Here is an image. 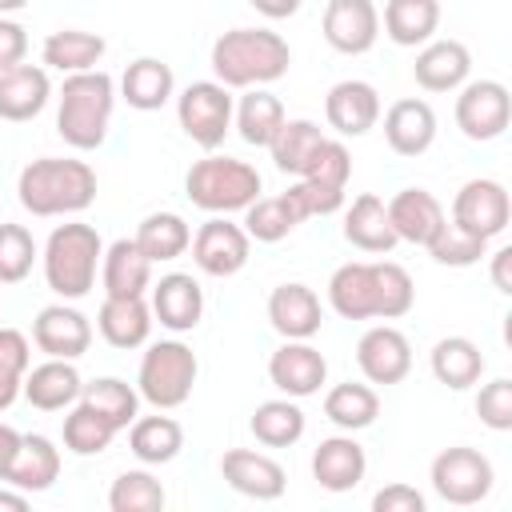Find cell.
<instances>
[{
  "instance_id": "obj_1",
  "label": "cell",
  "mask_w": 512,
  "mask_h": 512,
  "mask_svg": "<svg viewBox=\"0 0 512 512\" xmlns=\"http://www.w3.org/2000/svg\"><path fill=\"white\" fill-rule=\"evenodd\" d=\"M292 64L288 44L268 28H232L212 44V72L224 88H252L280 80Z\"/></svg>"
},
{
  "instance_id": "obj_2",
  "label": "cell",
  "mask_w": 512,
  "mask_h": 512,
  "mask_svg": "<svg viewBox=\"0 0 512 512\" xmlns=\"http://www.w3.org/2000/svg\"><path fill=\"white\" fill-rule=\"evenodd\" d=\"M20 204L32 216H60V212H80L96 200V172L84 160H60L44 156L32 160L20 172Z\"/></svg>"
},
{
  "instance_id": "obj_3",
  "label": "cell",
  "mask_w": 512,
  "mask_h": 512,
  "mask_svg": "<svg viewBox=\"0 0 512 512\" xmlns=\"http://www.w3.org/2000/svg\"><path fill=\"white\" fill-rule=\"evenodd\" d=\"M108 116H112V76L92 68L72 72L60 88V112H56L60 136L80 152L100 148L108 132Z\"/></svg>"
},
{
  "instance_id": "obj_4",
  "label": "cell",
  "mask_w": 512,
  "mask_h": 512,
  "mask_svg": "<svg viewBox=\"0 0 512 512\" xmlns=\"http://www.w3.org/2000/svg\"><path fill=\"white\" fill-rule=\"evenodd\" d=\"M104 256V244L92 224H60L48 236L44 248V276L48 288L60 296H84L96 280V260Z\"/></svg>"
},
{
  "instance_id": "obj_5",
  "label": "cell",
  "mask_w": 512,
  "mask_h": 512,
  "mask_svg": "<svg viewBox=\"0 0 512 512\" xmlns=\"http://www.w3.org/2000/svg\"><path fill=\"white\" fill-rule=\"evenodd\" d=\"M184 188H188V200L200 204L204 212H236L256 200L260 172L232 156H208L188 168Z\"/></svg>"
},
{
  "instance_id": "obj_6",
  "label": "cell",
  "mask_w": 512,
  "mask_h": 512,
  "mask_svg": "<svg viewBox=\"0 0 512 512\" xmlns=\"http://www.w3.org/2000/svg\"><path fill=\"white\" fill-rule=\"evenodd\" d=\"M196 384V356L180 340H160L140 360V396L156 408H176Z\"/></svg>"
},
{
  "instance_id": "obj_7",
  "label": "cell",
  "mask_w": 512,
  "mask_h": 512,
  "mask_svg": "<svg viewBox=\"0 0 512 512\" xmlns=\"http://www.w3.org/2000/svg\"><path fill=\"white\" fill-rule=\"evenodd\" d=\"M176 116H180V128L200 148H216V144H224V132L232 124V96L220 80H192L180 92Z\"/></svg>"
},
{
  "instance_id": "obj_8",
  "label": "cell",
  "mask_w": 512,
  "mask_h": 512,
  "mask_svg": "<svg viewBox=\"0 0 512 512\" xmlns=\"http://www.w3.org/2000/svg\"><path fill=\"white\" fill-rule=\"evenodd\" d=\"M432 484L448 504H476L492 488V464L476 448H444L432 460Z\"/></svg>"
},
{
  "instance_id": "obj_9",
  "label": "cell",
  "mask_w": 512,
  "mask_h": 512,
  "mask_svg": "<svg viewBox=\"0 0 512 512\" xmlns=\"http://www.w3.org/2000/svg\"><path fill=\"white\" fill-rule=\"evenodd\" d=\"M512 96L500 80H472L456 96V124L468 140H496L508 128Z\"/></svg>"
},
{
  "instance_id": "obj_10",
  "label": "cell",
  "mask_w": 512,
  "mask_h": 512,
  "mask_svg": "<svg viewBox=\"0 0 512 512\" xmlns=\"http://www.w3.org/2000/svg\"><path fill=\"white\" fill-rule=\"evenodd\" d=\"M508 216H512V204H508L504 184H496V180H468L452 200V224H460L484 240L504 232Z\"/></svg>"
},
{
  "instance_id": "obj_11",
  "label": "cell",
  "mask_w": 512,
  "mask_h": 512,
  "mask_svg": "<svg viewBox=\"0 0 512 512\" xmlns=\"http://www.w3.org/2000/svg\"><path fill=\"white\" fill-rule=\"evenodd\" d=\"M356 360H360V372L372 380V384H396L408 376L412 368V348H408V336L400 328H368L356 344Z\"/></svg>"
},
{
  "instance_id": "obj_12",
  "label": "cell",
  "mask_w": 512,
  "mask_h": 512,
  "mask_svg": "<svg viewBox=\"0 0 512 512\" xmlns=\"http://www.w3.org/2000/svg\"><path fill=\"white\" fill-rule=\"evenodd\" d=\"M376 28H380V12L372 0H328L324 8V40L344 56L368 52Z\"/></svg>"
},
{
  "instance_id": "obj_13",
  "label": "cell",
  "mask_w": 512,
  "mask_h": 512,
  "mask_svg": "<svg viewBox=\"0 0 512 512\" xmlns=\"http://www.w3.org/2000/svg\"><path fill=\"white\" fill-rule=\"evenodd\" d=\"M248 232L240 224L228 220H208L200 224V232L192 236V256L208 276H232L244 268L248 260Z\"/></svg>"
},
{
  "instance_id": "obj_14",
  "label": "cell",
  "mask_w": 512,
  "mask_h": 512,
  "mask_svg": "<svg viewBox=\"0 0 512 512\" xmlns=\"http://www.w3.org/2000/svg\"><path fill=\"white\" fill-rule=\"evenodd\" d=\"M32 340H36L40 352L60 356V360H72V356L88 352L92 328H88V320H84L76 308L48 304V308H40V316L32 320Z\"/></svg>"
},
{
  "instance_id": "obj_15",
  "label": "cell",
  "mask_w": 512,
  "mask_h": 512,
  "mask_svg": "<svg viewBox=\"0 0 512 512\" xmlns=\"http://www.w3.org/2000/svg\"><path fill=\"white\" fill-rule=\"evenodd\" d=\"M268 376H272V384H276L280 392H288V396H312V392L324 384L328 364H324V356H320L312 344L288 340L284 348L272 352Z\"/></svg>"
},
{
  "instance_id": "obj_16",
  "label": "cell",
  "mask_w": 512,
  "mask_h": 512,
  "mask_svg": "<svg viewBox=\"0 0 512 512\" xmlns=\"http://www.w3.org/2000/svg\"><path fill=\"white\" fill-rule=\"evenodd\" d=\"M324 116L340 136H360L380 116V96L368 80H340L324 100Z\"/></svg>"
},
{
  "instance_id": "obj_17",
  "label": "cell",
  "mask_w": 512,
  "mask_h": 512,
  "mask_svg": "<svg viewBox=\"0 0 512 512\" xmlns=\"http://www.w3.org/2000/svg\"><path fill=\"white\" fill-rule=\"evenodd\" d=\"M384 208H388V224L396 240H408V244H428L432 232L444 224V208L428 188H404Z\"/></svg>"
},
{
  "instance_id": "obj_18",
  "label": "cell",
  "mask_w": 512,
  "mask_h": 512,
  "mask_svg": "<svg viewBox=\"0 0 512 512\" xmlns=\"http://www.w3.org/2000/svg\"><path fill=\"white\" fill-rule=\"evenodd\" d=\"M220 472H224V480H228L236 492L256 496V500H276V496L284 492V484H288V480H284V468H280L272 456L248 452V448L224 452Z\"/></svg>"
},
{
  "instance_id": "obj_19",
  "label": "cell",
  "mask_w": 512,
  "mask_h": 512,
  "mask_svg": "<svg viewBox=\"0 0 512 512\" xmlns=\"http://www.w3.org/2000/svg\"><path fill=\"white\" fill-rule=\"evenodd\" d=\"M436 136V112L416 100V96H404L396 100L388 112H384V140L392 152L400 156H420Z\"/></svg>"
},
{
  "instance_id": "obj_20",
  "label": "cell",
  "mask_w": 512,
  "mask_h": 512,
  "mask_svg": "<svg viewBox=\"0 0 512 512\" xmlns=\"http://www.w3.org/2000/svg\"><path fill=\"white\" fill-rule=\"evenodd\" d=\"M320 300L308 284H276L268 296V320L288 340H308L320 328Z\"/></svg>"
},
{
  "instance_id": "obj_21",
  "label": "cell",
  "mask_w": 512,
  "mask_h": 512,
  "mask_svg": "<svg viewBox=\"0 0 512 512\" xmlns=\"http://www.w3.org/2000/svg\"><path fill=\"white\" fill-rule=\"evenodd\" d=\"M364 448L352 436H328L320 440V448L312 452V476L320 480V488L328 492H348L364 480Z\"/></svg>"
},
{
  "instance_id": "obj_22",
  "label": "cell",
  "mask_w": 512,
  "mask_h": 512,
  "mask_svg": "<svg viewBox=\"0 0 512 512\" xmlns=\"http://www.w3.org/2000/svg\"><path fill=\"white\" fill-rule=\"evenodd\" d=\"M152 312L160 316V324H168L176 332H188V328L200 324L204 292L188 272H172L152 288Z\"/></svg>"
},
{
  "instance_id": "obj_23",
  "label": "cell",
  "mask_w": 512,
  "mask_h": 512,
  "mask_svg": "<svg viewBox=\"0 0 512 512\" xmlns=\"http://www.w3.org/2000/svg\"><path fill=\"white\" fill-rule=\"evenodd\" d=\"M48 104V72L36 64H16L0 72V116L4 120H32Z\"/></svg>"
},
{
  "instance_id": "obj_24",
  "label": "cell",
  "mask_w": 512,
  "mask_h": 512,
  "mask_svg": "<svg viewBox=\"0 0 512 512\" xmlns=\"http://www.w3.org/2000/svg\"><path fill=\"white\" fill-rule=\"evenodd\" d=\"M468 68H472V56H468V48L460 40H436L416 56L412 76L428 92H448L468 76Z\"/></svg>"
},
{
  "instance_id": "obj_25",
  "label": "cell",
  "mask_w": 512,
  "mask_h": 512,
  "mask_svg": "<svg viewBox=\"0 0 512 512\" xmlns=\"http://www.w3.org/2000/svg\"><path fill=\"white\" fill-rule=\"evenodd\" d=\"M152 328V308L144 296H104L100 304V332L116 348H136L148 340Z\"/></svg>"
},
{
  "instance_id": "obj_26",
  "label": "cell",
  "mask_w": 512,
  "mask_h": 512,
  "mask_svg": "<svg viewBox=\"0 0 512 512\" xmlns=\"http://www.w3.org/2000/svg\"><path fill=\"white\" fill-rule=\"evenodd\" d=\"M24 396H28L32 408L56 412V408H64V404H72V400L80 396V372H76L68 360L52 356V360H44V364H36V368L28 372Z\"/></svg>"
},
{
  "instance_id": "obj_27",
  "label": "cell",
  "mask_w": 512,
  "mask_h": 512,
  "mask_svg": "<svg viewBox=\"0 0 512 512\" xmlns=\"http://www.w3.org/2000/svg\"><path fill=\"white\" fill-rule=\"evenodd\" d=\"M152 276V260L136 240H112L104 252V292L108 296H144Z\"/></svg>"
},
{
  "instance_id": "obj_28",
  "label": "cell",
  "mask_w": 512,
  "mask_h": 512,
  "mask_svg": "<svg viewBox=\"0 0 512 512\" xmlns=\"http://www.w3.org/2000/svg\"><path fill=\"white\" fill-rule=\"evenodd\" d=\"M60 472V452L52 448L48 436H20L16 460L8 468V484H16L20 492H44Z\"/></svg>"
},
{
  "instance_id": "obj_29",
  "label": "cell",
  "mask_w": 512,
  "mask_h": 512,
  "mask_svg": "<svg viewBox=\"0 0 512 512\" xmlns=\"http://www.w3.org/2000/svg\"><path fill=\"white\" fill-rule=\"evenodd\" d=\"M328 296H332V308L348 320H364V316H376V292H372V264L364 260H352V264H340L328 280Z\"/></svg>"
},
{
  "instance_id": "obj_30",
  "label": "cell",
  "mask_w": 512,
  "mask_h": 512,
  "mask_svg": "<svg viewBox=\"0 0 512 512\" xmlns=\"http://www.w3.org/2000/svg\"><path fill=\"white\" fill-rule=\"evenodd\" d=\"M344 236H348L356 248H364V252H388V248L396 244V232H392V224H388L384 200L372 196V192L356 196L352 208H348V220H344Z\"/></svg>"
},
{
  "instance_id": "obj_31",
  "label": "cell",
  "mask_w": 512,
  "mask_h": 512,
  "mask_svg": "<svg viewBox=\"0 0 512 512\" xmlns=\"http://www.w3.org/2000/svg\"><path fill=\"white\" fill-rule=\"evenodd\" d=\"M120 88H124V100L132 108L152 112V108H160L172 96V68L164 60H156V56H140V60H132L124 68Z\"/></svg>"
},
{
  "instance_id": "obj_32",
  "label": "cell",
  "mask_w": 512,
  "mask_h": 512,
  "mask_svg": "<svg viewBox=\"0 0 512 512\" xmlns=\"http://www.w3.org/2000/svg\"><path fill=\"white\" fill-rule=\"evenodd\" d=\"M432 372H436V380L448 384V388H468V384L480 380L484 356H480V348H476L468 336H444V340H436V348H432Z\"/></svg>"
},
{
  "instance_id": "obj_33",
  "label": "cell",
  "mask_w": 512,
  "mask_h": 512,
  "mask_svg": "<svg viewBox=\"0 0 512 512\" xmlns=\"http://www.w3.org/2000/svg\"><path fill=\"white\" fill-rule=\"evenodd\" d=\"M440 24V4L436 0H388L384 4V32L412 48V44H424Z\"/></svg>"
},
{
  "instance_id": "obj_34",
  "label": "cell",
  "mask_w": 512,
  "mask_h": 512,
  "mask_svg": "<svg viewBox=\"0 0 512 512\" xmlns=\"http://www.w3.org/2000/svg\"><path fill=\"white\" fill-rule=\"evenodd\" d=\"M104 56V36L80 32V28H60L44 40V64L60 72H88Z\"/></svg>"
},
{
  "instance_id": "obj_35",
  "label": "cell",
  "mask_w": 512,
  "mask_h": 512,
  "mask_svg": "<svg viewBox=\"0 0 512 512\" xmlns=\"http://www.w3.org/2000/svg\"><path fill=\"white\" fill-rule=\"evenodd\" d=\"M132 240H136L140 252L156 264V260H176V256L192 244V232H188V224H184L176 212H152V216L140 220V228H136Z\"/></svg>"
},
{
  "instance_id": "obj_36",
  "label": "cell",
  "mask_w": 512,
  "mask_h": 512,
  "mask_svg": "<svg viewBox=\"0 0 512 512\" xmlns=\"http://www.w3.org/2000/svg\"><path fill=\"white\" fill-rule=\"evenodd\" d=\"M376 412H380L376 392H372L368 384H356V380H344V384H336V388L324 396V416H328L332 424L348 428V432L368 428V424L376 420Z\"/></svg>"
},
{
  "instance_id": "obj_37",
  "label": "cell",
  "mask_w": 512,
  "mask_h": 512,
  "mask_svg": "<svg viewBox=\"0 0 512 512\" xmlns=\"http://www.w3.org/2000/svg\"><path fill=\"white\" fill-rule=\"evenodd\" d=\"M132 452L140 456V460H148V464H164V460H172L176 452H180V444H184V428L172 420V416H144V420H136L132 424Z\"/></svg>"
},
{
  "instance_id": "obj_38",
  "label": "cell",
  "mask_w": 512,
  "mask_h": 512,
  "mask_svg": "<svg viewBox=\"0 0 512 512\" xmlns=\"http://www.w3.org/2000/svg\"><path fill=\"white\" fill-rule=\"evenodd\" d=\"M320 140H324V136H320V128H316L312 120H284V124L276 128V136L268 140V148H272V160H276L280 172L300 176V168L308 164V156H312V148H316Z\"/></svg>"
},
{
  "instance_id": "obj_39",
  "label": "cell",
  "mask_w": 512,
  "mask_h": 512,
  "mask_svg": "<svg viewBox=\"0 0 512 512\" xmlns=\"http://www.w3.org/2000/svg\"><path fill=\"white\" fill-rule=\"evenodd\" d=\"M252 432L260 444L268 448H284V444H296L300 432H304V412L288 400H264L256 412H252Z\"/></svg>"
},
{
  "instance_id": "obj_40",
  "label": "cell",
  "mask_w": 512,
  "mask_h": 512,
  "mask_svg": "<svg viewBox=\"0 0 512 512\" xmlns=\"http://www.w3.org/2000/svg\"><path fill=\"white\" fill-rule=\"evenodd\" d=\"M116 436V424L108 416H100L92 404H76L68 416H64V444L80 456H92V452H104Z\"/></svg>"
},
{
  "instance_id": "obj_41",
  "label": "cell",
  "mask_w": 512,
  "mask_h": 512,
  "mask_svg": "<svg viewBox=\"0 0 512 512\" xmlns=\"http://www.w3.org/2000/svg\"><path fill=\"white\" fill-rule=\"evenodd\" d=\"M372 292H376V316H384V320L404 316L412 308V296H416L408 268H400L396 260L372 264Z\"/></svg>"
},
{
  "instance_id": "obj_42",
  "label": "cell",
  "mask_w": 512,
  "mask_h": 512,
  "mask_svg": "<svg viewBox=\"0 0 512 512\" xmlns=\"http://www.w3.org/2000/svg\"><path fill=\"white\" fill-rule=\"evenodd\" d=\"M284 124V104L272 96V92H248L240 100V112H236V128L248 144H268L276 136V128Z\"/></svg>"
},
{
  "instance_id": "obj_43",
  "label": "cell",
  "mask_w": 512,
  "mask_h": 512,
  "mask_svg": "<svg viewBox=\"0 0 512 512\" xmlns=\"http://www.w3.org/2000/svg\"><path fill=\"white\" fill-rule=\"evenodd\" d=\"M80 400L92 404L100 416H108L116 428L136 420V392L116 376H100L92 384H80Z\"/></svg>"
},
{
  "instance_id": "obj_44",
  "label": "cell",
  "mask_w": 512,
  "mask_h": 512,
  "mask_svg": "<svg viewBox=\"0 0 512 512\" xmlns=\"http://www.w3.org/2000/svg\"><path fill=\"white\" fill-rule=\"evenodd\" d=\"M244 224H248L244 228L248 236L272 244V240H284L300 224V216H296V208H292L288 196H264V200H252L248 204V220Z\"/></svg>"
},
{
  "instance_id": "obj_45",
  "label": "cell",
  "mask_w": 512,
  "mask_h": 512,
  "mask_svg": "<svg viewBox=\"0 0 512 512\" xmlns=\"http://www.w3.org/2000/svg\"><path fill=\"white\" fill-rule=\"evenodd\" d=\"M424 248L432 252V260L452 264V268H464V264H476V260L484 256L488 240L476 236V232H468V228H460V224H448V220H444V224L432 232V240H428Z\"/></svg>"
},
{
  "instance_id": "obj_46",
  "label": "cell",
  "mask_w": 512,
  "mask_h": 512,
  "mask_svg": "<svg viewBox=\"0 0 512 512\" xmlns=\"http://www.w3.org/2000/svg\"><path fill=\"white\" fill-rule=\"evenodd\" d=\"M112 512H160L164 508V488L148 472H124L112 480L108 492Z\"/></svg>"
},
{
  "instance_id": "obj_47",
  "label": "cell",
  "mask_w": 512,
  "mask_h": 512,
  "mask_svg": "<svg viewBox=\"0 0 512 512\" xmlns=\"http://www.w3.org/2000/svg\"><path fill=\"white\" fill-rule=\"evenodd\" d=\"M348 172H352L348 148H344L340 140H328V136H324V140L312 148L308 164L300 168V180H316V184H324V188H340V192H344Z\"/></svg>"
},
{
  "instance_id": "obj_48",
  "label": "cell",
  "mask_w": 512,
  "mask_h": 512,
  "mask_svg": "<svg viewBox=\"0 0 512 512\" xmlns=\"http://www.w3.org/2000/svg\"><path fill=\"white\" fill-rule=\"evenodd\" d=\"M28 372V336L20 328H0V412L16 400Z\"/></svg>"
},
{
  "instance_id": "obj_49",
  "label": "cell",
  "mask_w": 512,
  "mask_h": 512,
  "mask_svg": "<svg viewBox=\"0 0 512 512\" xmlns=\"http://www.w3.org/2000/svg\"><path fill=\"white\" fill-rule=\"evenodd\" d=\"M36 260V240L24 224H0V280L16 284L32 272Z\"/></svg>"
},
{
  "instance_id": "obj_50",
  "label": "cell",
  "mask_w": 512,
  "mask_h": 512,
  "mask_svg": "<svg viewBox=\"0 0 512 512\" xmlns=\"http://www.w3.org/2000/svg\"><path fill=\"white\" fill-rule=\"evenodd\" d=\"M284 196L292 200V208H296V216H300V220H308V216H324V212H336V208H340V200H344V192H340V188H324V184H316V180H296Z\"/></svg>"
},
{
  "instance_id": "obj_51",
  "label": "cell",
  "mask_w": 512,
  "mask_h": 512,
  "mask_svg": "<svg viewBox=\"0 0 512 512\" xmlns=\"http://www.w3.org/2000/svg\"><path fill=\"white\" fill-rule=\"evenodd\" d=\"M476 412H480V420H484L488 428H496V432L512 428V380L500 376V380L484 384L480 396H476Z\"/></svg>"
},
{
  "instance_id": "obj_52",
  "label": "cell",
  "mask_w": 512,
  "mask_h": 512,
  "mask_svg": "<svg viewBox=\"0 0 512 512\" xmlns=\"http://www.w3.org/2000/svg\"><path fill=\"white\" fill-rule=\"evenodd\" d=\"M376 512H424V496L412 484H388L372 496Z\"/></svg>"
},
{
  "instance_id": "obj_53",
  "label": "cell",
  "mask_w": 512,
  "mask_h": 512,
  "mask_svg": "<svg viewBox=\"0 0 512 512\" xmlns=\"http://www.w3.org/2000/svg\"><path fill=\"white\" fill-rule=\"evenodd\" d=\"M24 52H28V36L16 20H0V72L24 64Z\"/></svg>"
},
{
  "instance_id": "obj_54",
  "label": "cell",
  "mask_w": 512,
  "mask_h": 512,
  "mask_svg": "<svg viewBox=\"0 0 512 512\" xmlns=\"http://www.w3.org/2000/svg\"><path fill=\"white\" fill-rule=\"evenodd\" d=\"M492 284L508 296L512 292V248H500L496 256H492Z\"/></svg>"
},
{
  "instance_id": "obj_55",
  "label": "cell",
  "mask_w": 512,
  "mask_h": 512,
  "mask_svg": "<svg viewBox=\"0 0 512 512\" xmlns=\"http://www.w3.org/2000/svg\"><path fill=\"white\" fill-rule=\"evenodd\" d=\"M16 448H20V432L8 428V424H0V480L8 476V468L16 460Z\"/></svg>"
},
{
  "instance_id": "obj_56",
  "label": "cell",
  "mask_w": 512,
  "mask_h": 512,
  "mask_svg": "<svg viewBox=\"0 0 512 512\" xmlns=\"http://www.w3.org/2000/svg\"><path fill=\"white\" fill-rule=\"evenodd\" d=\"M252 8L264 12L268 20H284V16H292L300 8V0H252Z\"/></svg>"
},
{
  "instance_id": "obj_57",
  "label": "cell",
  "mask_w": 512,
  "mask_h": 512,
  "mask_svg": "<svg viewBox=\"0 0 512 512\" xmlns=\"http://www.w3.org/2000/svg\"><path fill=\"white\" fill-rule=\"evenodd\" d=\"M0 508L4 512H24L28 500H24V492H0Z\"/></svg>"
},
{
  "instance_id": "obj_58",
  "label": "cell",
  "mask_w": 512,
  "mask_h": 512,
  "mask_svg": "<svg viewBox=\"0 0 512 512\" xmlns=\"http://www.w3.org/2000/svg\"><path fill=\"white\" fill-rule=\"evenodd\" d=\"M28 0H0V12H12V8H24Z\"/></svg>"
}]
</instances>
